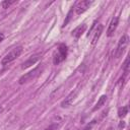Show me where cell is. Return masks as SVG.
I'll list each match as a JSON object with an SVG mask.
<instances>
[{
    "mask_svg": "<svg viewBox=\"0 0 130 130\" xmlns=\"http://www.w3.org/2000/svg\"><path fill=\"white\" fill-rule=\"evenodd\" d=\"M22 47L21 46H18V47H16V48H14L13 50H11L7 55H5L4 57H3V59L1 60V64L2 65H7V64H9V63H11L12 61H14L17 57H19L20 56V54L22 53Z\"/></svg>",
    "mask_w": 130,
    "mask_h": 130,
    "instance_id": "1",
    "label": "cell"
},
{
    "mask_svg": "<svg viewBox=\"0 0 130 130\" xmlns=\"http://www.w3.org/2000/svg\"><path fill=\"white\" fill-rule=\"evenodd\" d=\"M128 43H129V38L127 35H124L121 37V39L119 40V43L117 45V48L115 50V53H114V56L116 58H119L122 56V54L125 52V49L126 47L128 46Z\"/></svg>",
    "mask_w": 130,
    "mask_h": 130,
    "instance_id": "2",
    "label": "cell"
},
{
    "mask_svg": "<svg viewBox=\"0 0 130 130\" xmlns=\"http://www.w3.org/2000/svg\"><path fill=\"white\" fill-rule=\"evenodd\" d=\"M41 71H42V67H37V68H35L34 70H31V71H29L28 73H25L24 75H22L19 79H18V83L19 84H23V83H26V82H28V81H31L32 79H35L40 73H41Z\"/></svg>",
    "mask_w": 130,
    "mask_h": 130,
    "instance_id": "3",
    "label": "cell"
},
{
    "mask_svg": "<svg viewBox=\"0 0 130 130\" xmlns=\"http://www.w3.org/2000/svg\"><path fill=\"white\" fill-rule=\"evenodd\" d=\"M66 56H67V47L64 44H61L59 46V48H58L57 53L54 56V60H53L54 64L57 65V64L61 63L63 60H65Z\"/></svg>",
    "mask_w": 130,
    "mask_h": 130,
    "instance_id": "4",
    "label": "cell"
},
{
    "mask_svg": "<svg viewBox=\"0 0 130 130\" xmlns=\"http://www.w3.org/2000/svg\"><path fill=\"white\" fill-rule=\"evenodd\" d=\"M92 1H89V0H82V1H79L76 6H75V11H76V14H82L83 12H85L89 6L91 5Z\"/></svg>",
    "mask_w": 130,
    "mask_h": 130,
    "instance_id": "5",
    "label": "cell"
},
{
    "mask_svg": "<svg viewBox=\"0 0 130 130\" xmlns=\"http://www.w3.org/2000/svg\"><path fill=\"white\" fill-rule=\"evenodd\" d=\"M118 24H119V17L118 16L113 17L112 20H111V22H110V24H109V27L107 29V36L108 37H112L114 35V32H115Z\"/></svg>",
    "mask_w": 130,
    "mask_h": 130,
    "instance_id": "6",
    "label": "cell"
},
{
    "mask_svg": "<svg viewBox=\"0 0 130 130\" xmlns=\"http://www.w3.org/2000/svg\"><path fill=\"white\" fill-rule=\"evenodd\" d=\"M40 59V56L39 55H34V56H30L22 65H21V68L22 69H26V68H28V67H30L31 65H34L38 60Z\"/></svg>",
    "mask_w": 130,
    "mask_h": 130,
    "instance_id": "7",
    "label": "cell"
},
{
    "mask_svg": "<svg viewBox=\"0 0 130 130\" xmlns=\"http://www.w3.org/2000/svg\"><path fill=\"white\" fill-rule=\"evenodd\" d=\"M76 93H77V91L71 92V93L61 103V107H62V108H67V107L71 106V104L73 103V101H74V99H75V96H76Z\"/></svg>",
    "mask_w": 130,
    "mask_h": 130,
    "instance_id": "8",
    "label": "cell"
},
{
    "mask_svg": "<svg viewBox=\"0 0 130 130\" xmlns=\"http://www.w3.org/2000/svg\"><path fill=\"white\" fill-rule=\"evenodd\" d=\"M102 32H103V25H102V24H99L98 27H96V29H95V31H94V35H93V37H92L91 45H94V44L98 42V40H99V38L101 37Z\"/></svg>",
    "mask_w": 130,
    "mask_h": 130,
    "instance_id": "9",
    "label": "cell"
},
{
    "mask_svg": "<svg viewBox=\"0 0 130 130\" xmlns=\"http://www.w3.org/2000/svg\"><path fill=\"white\" fill-rule=\"evenodd\" d=\"M85 28H86V25H85V24H82V25L77 26V27H76V28L73 30V35H74V37H75L76 39L80 38V37H81V35L84 32Z\"/></svg>",
    "mask_w": 130,
    "mask_h": 130,
    "instance_id": "10",
    "label": "cell"
},
{
    "mask_svg": "<svg viewBox=\"0 0 130 130\" xmlns=\"http://www.w3.org/2000/svg\"><path fill=\"white\" fill-rule=\"evenodd\" d=\"M106 102H107V95H105V94H103L100 99H99V101H98V103L95 104V106L93 107V109H92V111H96V110H99V109H101L105 104H106Z\"/></svg>",
    "mask_w": 130,
    "mask_h": 130,
    "instance_id": "11",
    "label": "cell"
},
{
    "mask_svg": "<svg viewBox=\"0 0 130 130\" xmlns=\"http://www.w3.org/2000/svg\"><path fill=\"white\" fill-rule=\"evenodd\" d=\"M127 114H128V107L127 106H124V107L120 108L119 111H118V116L120 118H124Z\"/></svg>",
    "mask_w": 130,
    "mask_h": 130,
    "instance_id": "12",
    "label": "cell"
},
{
    "mask_svg": "<svg viewBox=\"0 0 130 130\" xmlns=\"http://www.w3.org/2000/svg\"><path fill=\"white\" fill-rule=\"evenodd\" d=\"M129 68H130V58L129 57H126L124 63H123V70H124V73L127 74L128 71H129Z\"/></svg>",
    "mask_w": 130,
    "mask_h": 130,
    "instance_id": "13",
    "label": "cell"
},
{
    "mask_svg": "<svg viewBox=\"0 0 130 130\" xmlns=\"http://www.w3.org/2000/svg\"><path fill=\"white\" fill-rule=\"evenodd\" d=\"M13 3H15V1H14V0H13V1H8V0H6V1H3L1 5H2V7H3V8H8V7H9L10 5H12Z\"/></svg>",
    "mask_w": 130,
    "mask_h": 130,
    "instance_id": "14",
    "label": "cell"
},
{
    "mask_svg": "<svg viewBox=\"0 0 130 130\" xmlns=\"http://www.w3.org/2000/svg\"><path fill=\"white\" fill-rule=\"evenodd\" d=\"M59 128V124H52V125H50V126H48L47 128H45L44 130H57Z\"/></svg>",
    "mask_w": 130,
    "mask_h": 130,
    "instance_id": "15",
    "label": "cell"
},
{
    "mask_svg": "<svg viewBox=\"0 0 130 130\" xmlns=\"http://www.w3.org/2000/svg\"><path fill=\"white\" fill-rule=\"evenodd\" d=\"M95 122L94 121H92L90 124H88L87 126H85L84 128H83V130H91V128H92V126H93V124H94Z\"/></svg>",
    "mask_w": 130,
    "mask_h": 130,
    "instance_id": "16",
    "label": "cell"
},
{
    "mask_svg": "<svg viewBox=\"0 0 130 130\" xmlns=\"http://www.w3.org/2000/svg\"><path fill=\"white\" fill-rule=\"evenodd\" d=\"M124 126H125V122H124V121H121V122H120V124H119V129L124 128Z\"/></svg>",
    "mask_w": 130,
    "mask_h": 130,
    "instance_id": "17",
    "label": "cell"
},
{
    "mask_svg": "<svg viewBox=\"0 0 130 130\" xmlns=\"http://www.w3.org/2000/svg\"><path fill=\"white\" fill-rule=\"evenodd\" d=\"M3 39H4V36H3L2 34H0V43L3 41Z\"/></svg>",
    "mask_w": 130,
    "mask_h": 130,
    "instance_id": "18",
    "label": "cell"
},
{
    "mask_svg": "<svg viewBox=\"0 0 130 130\" xmlns=\"http://www.w3.org/2000/svg\"><path fill=\"white\" fill-rule=\"evenodd\" d=\"M3 112V107H0V114Z\"/></svg>",
    "mask_w": 130,
    "mask_h": 130,
    "instance_id": "19",
    "label": "cell"
},
{
    "mask_svg": "<svg viewBox=\"0 0 130 130\" xmlns=\"http://www.w3.org/2000/svg\"><path fill=\"white\" fill-rule=\"evenodd\" d=\"M107 130H114V129H113V127H110V128H109V129H107Z\"/></svg>",
    "mask_w": 130,
    "mask_h": 130,
    "instance_id": "20",
    "label": "cell"
}]
</instances>
